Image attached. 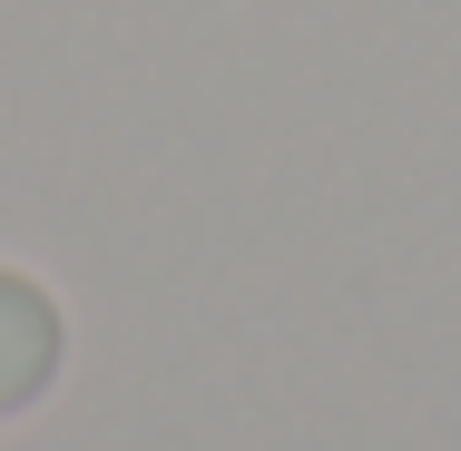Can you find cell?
Masks as SVG:
<instances>
[{
	"label": "cell",
	"mask_w": 461,
	"mask_h": 451,
	"mask_svg": "<svg viewBox=\"0 0 461 451\" xmlns=\"http://www.w3.org/2000/svg\"><path fill=\"white\" fill-rule=\"evenodd\" d=\"M50 373H59V304H50L30 275L0 266V412L40 402Z\"/></svg>",
	"instance_id": "1"
}]
</instances>
